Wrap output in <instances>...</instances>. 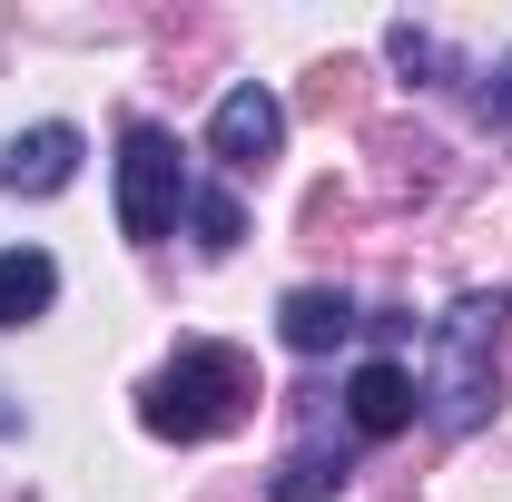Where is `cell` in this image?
<instances>
[{
    "label": "cell",
    "mask_w": 512,
    "mask_h": 502,
    "mask_svg": "<svg viewBox=\"0 0 512 502\" xmlns=\"http://www.w3.org/2000/svg\"><path fill=\"white\" fill-rule=\"evenodd\" d=\"M503 325H512V296H453L444 325H434V345H424V384H414V404L444 424V434H463L483 404H493V365H503Z\"/></svg>",
    "instance_id": "6da1fadb"
},
{
    "label": "cell",
    "mask_w": 512,
    "mask_h": 502,
    "mask_svg": "<svg viewBox=\"0 0 512 502\" xmlns=\"http://www.w3.org/2000/svg\"><path fill=\"white\" fill-rule=\"evenodd\" d=\"M247 404H256V365L237 345H178L138 394V424L158 443H207L227 424H247Z\"/></svg>",
    "instance_id": "7a4b0ae2"
},
{
    "label": "cell",
    "mask_w": 512,
    "mask_h": 502,
    "mask_svg": "<svg viewBox=\"0 0 512 502\" xmlns=\"http://www.w3.org/2000/svg\"><path fill=\"white\" fill-rule=\"evenodd\" d=\"M178 207H188L178 138H168V128H148V119H128V138H119V237L158 247V237L178 227Z\"/></svg>",
    "instance_id": "3957f363"
},
{
    "label": "cell",
    "mask_w": 512,
    "mask_h": 502,
    "mask_svg": "<svg viewBox=\"0 0 512 502\" xmlns=\"http://www.w3.org/2000/svg\"><path fill=\"white\" fill-rule=\"evenodd\" d=\"M276 138H286V109H276L256 79H237V89L217 99V119H207V148H217L227 168H266V158H276Z\"/></svg>",
    "instance_id": "277c9868"
},
{
    "label": "cell",
    "mask_w": 512,
    "mask_h": 502,
    "mask_svg": "<svg viewBox=\"0 0 512 502\" xmlns=\"http://www.w3.org/2000/svg\"><path fill=\"white\" fill-rule=\"evenodd\" d=\"M345 424L365 443H394L404 424H414V375L394 365V355H365L355 375H345Z\"/></svg>",
    "instance_id": "5b68a950"
},
{
    "label": "cell",
    "mask_w": 512,
    "mask_h": 502,
    "mask_svg": "<svg viewBox=\"0 0 512 502\" xmlns=\"http://www.w3.org/2000/svg\"><path fill=\"white\" fill-rule=\"evenodd\" d=\"M69 178H79V128H60V119L0 148V188L10 197H60Z\"/></svg>",
    "instance_id": "8992f818"
},
{
    "label": "cell",
    "mask_w": 512,
    "mask_h": 502,
    "mask_svg": "<svg viewBox=\"0 0 512 502\" xmlns=\"http://www.w3.org/2000/svg\"><path fill=\"white\" fill-rule=\"evenodd\" d=\"M365 315H355V296H335V286H296L286 306H276V335L296 345V355H325V345H345Z\"/></svg>",
    "instance_id": "52a82bcc"
},
{
    "label": "cell",
    "mask_w": 512,
    "mask_h": 502,
    "mask_svg": "<svg viewBox=\"0 0 512 502\" xmlns=\"http://www.w3.org/2000/svg\"><path fill=\"white\" fill-rule=\"evenodd\" d=\"M60 296V266L40 247H0V325H30V315H50Z\"/></svg>",
    "instance_id": "ba28073f"
},
{
    "label": "cell",
    "mask_w": 512,
    "mask_h": 502,
    "mask_svg": "<svg viewBox=\"0 0 512 502\" xmlns=\"http://www.w3.org/2000/svg\"><path fill=\"white\" fill-rule=\"evenodd\" d=\"M335 493H345V453H325V443L286 453V463L266 473V502H335Z\"/></svg>",
    "instance_id": "9c48e42d"
},
{
    "label": "cell",
    "mask_w": 512,
    "mask_h": 502,
    "mask_svg": "<svg viewBox=\"0 0 512 502\" xmlns=\"http://www.w3.org/2000/svg\"><path fill=\"white\" fill-rule=\"evenodd\" d=\"M188 217H197V247H207V256H227L237 237H247V217H237L227 188H188Z\"/></svg>",
    "instance_id": "30bf717a"
},
{
    "label": "cell",
    "mask_w": 512,
    "mask_h": 502,
    "mask_svg": "<svg viewBox=\"0 0 512 502\" xmlns=\"http://www.w3.org/2000/svg\"><path fill=\"white\" fill-rule=\"evenodd\" d=\"M384 50H394V60L414 69V79H434V69H444V50H434V30H414V20H404V30L384 40Z\"/></svg>",
    "instance_id": "8fae6325"
},
{
    "label": "cell",
    "mask_w": 512,
    "mask_h": 502,
    "mask_svg": "<svg viewBox=\"0 0 512 502\" xmlns=\"http://www.w3.org/2000/svg\"><path fill=\"white\" fill-rule=\"evenodd\" d=\"M483 119H503V128H512V60H503V79L483 89Z\"/></svg>",
    "instance_id": "7c38bea8"
}]
</instances>
